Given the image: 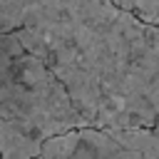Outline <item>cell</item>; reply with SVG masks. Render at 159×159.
Here are the masks:
<instances>
[{"instance_id": "2", "label": "cell", "mask_w": 159, "mask_h": 159, "mask_svg": "<svg viewBox=\"0 0 159 159\" xmlns=\"http://www.w3.org/2000/svg\"><path fill=\"white\" fill-rule=\"evenodd\" d=\"M84 127L52 70L0 32V159H35L57 134Z\"/></svg>"}, {"instance_id": "3", "label": "cell", "mask_w": 159, "mask_h": 159, "mask_svg": "<svg viewBox=\"0 0 159 159\" xmlns=\"http://www.w3.org/2000/svg\"><path fill=\"white\" fill-rule=\"evenodd\" d=\"M40 159H159V127H80L50 137Z\"/></svg>"}, {"instance_id": "4", "label": "cell", "mask_w": 159, "mask_h": 159, "mask_svg": "<svg viewBox=\"0 0 159 159\" xmlns=\"http://www.w3.org/2000/svg\"><path fill=\"white\" fill-rule=\"evenodd\" d=\"M112 2L119 10L134 15L137 20L159 27V0H112Z\"/></svg>"}, {"instance_id": "5", "label": "cell", "mask_w": 159, "mask_h": 159, "mask_svg": "<svg viewBox=\"0 0 159 159\" xmlns=\"http://www.w3.org/2000/svg\"><path fill=\"white\" fill-rule=\"evenodd\" d=\"M35 159H40V157H35Z\"/></svg>"}, {"instance_id": "1", "label": "cell", "mask_w": 159, "mask_h": 159, "mask_svg": "<svg viewBox=\"0 0 159 159\" xmlns=\"http://www.w3.org/2000/svg\"><path fill=\"white\" fill-rule=\"evenodd\" d=\"M15 32L65 87L84 127H159V27L112 0H0Z\"/></svg>"}]
</instances>
